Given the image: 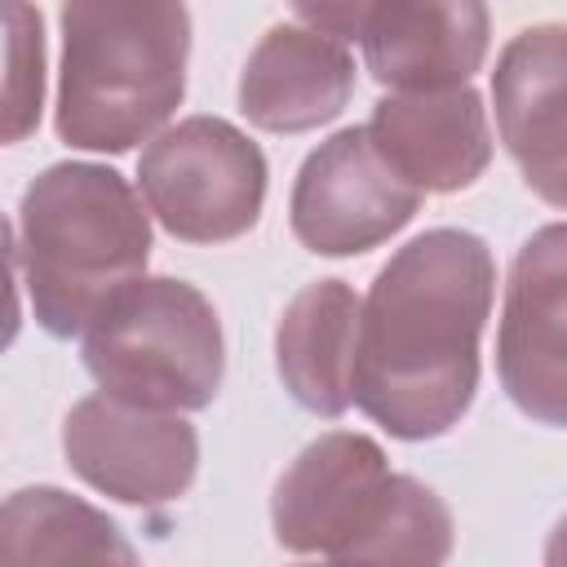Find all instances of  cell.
<instances>
[{"label":"cell","mask_w":567,"mask_h":567,"mask_svg":"<svg viewBox=\"0 0 567 567\" xmlns=\"http://www.w3.org/2000/svg\"><path fill=\"white\" fill-rule=\"evenodd\" d=\"M84 368L115 399L164 412H204L226 377L221 319L195 284L142 275L84 328Z\"/></svg>","instance_id":"277c9868"},{"label":"cell","mask_w":567,"mask_h":567,"mask_svg":"<svg viewBox=\"0 0 567 567\" xmlns=\"http://www.w3.org/2000/svg\"><path fill=\"white\" fill-rule=\"evenodd\" d=\"M377 151L425 195L474 186L492 164V128L478 89H390L368 120Z\"/></svg>","instance_id":"8fae6325"},{"label":"cell","mask_w":567,"mask_h":567,"mask_svg":"<svg viewBox=\"0 0 567 567\" xmlns=\"http://www.w3.org/2000/svg\"><path fill=\"white\" fill-rule=\"evenodd\" d=\"M4 554L18 563H133L120 523L62 487H22L4 501Z\"/></svg>","instance_id":"9a60e30c"},{"label":"cell","mask_w":567,"mask_h":567,"mask_svg":"<svg viewBox=\"0 0 567 567\" xmlns=\"http://www.w3.org/2000/svg\"><path fill=\"white\" fill-rule=\"evenodd\" d=\"M425 190L412 186L372 142L368 124L319 142L292 182L288 226L319 257H359L381 248L421 213Z\"/></svg>","instance_id":"52a82bcc"},{"label":"cell","mask_w":567,"mask_h":567,"mask_svg":"<svg viewBox=\"0 0 567 567\" xmlns=\"http://www.w3.org/2000/svg\"><path fill=\"white\" fill-rule=\"evenodd\" d=\"M496 377L523 416L567 430V221L532 230L514 252L496 328Z\"/></svg>","instance_id":"9c48e42d"},{"label":"cell","mask_w":567,"mask_h":567,"mask_svg":"<svg viewBox=\"0 0 567 567\" xmlns=\"http://www.w3.org/2000/svg\"><path fill=\"white\" fill-rule=\"evenodd\" d=\"M9 18V84H4V142H22L44 106V27L27 0H4Z\"/></svg>","instance_id":"2e32d148"},{"label":"cell","mask_w":567,"mask_h":567,"mask_svg":"<svg viewBox=\"0 0 567 567\" xmlns=\"http://www.w3.org/2000/svg\"><path fill=\"white\" fill-rule=\"evenodd\" d=\"M359 292L346 279L306 284L279 315L275 368L292 403L337 421L354 403V346H359Z\"/></svg>","instance_id":"5bb4252c"},{"label":"cell","mask_w":567,"mask_h":567,"mask_svg":"<svg viewBox=\"0 0 567 567\" xmlns=\"http://www.w3.org/2000/svg\"><path fill=\"white\" fill-rule=\"evenodd\" d=\"M354 93V58L315 27H270L239 71V111L261 133H310L332 124Z\"/></svg>","instance_id":"4fadbf2b"},{"label":"cell","mask_w":567,"mask_h":567,"mask_svg":"<svg viewBox=\"0 0 567 567\" xmlns=\"http://www.w3.org/2000/svg\"><path fill=\"white\" fill-rule=\"evenodd\" d=\"M399 496L385 447L354 430H328L306 443L279 474L270 527L288 554H323L337 563L368 558Z\"/></svg>","instance_id":"8992f818"},{"label":"cell","mask_w":567,"mask_h":567,"mask_svg":"<svg viewBox=\"0 0 567 567\" xmlns=\"http://www.w3.org/2000/svg\"><path fill=\"white\" fill-rule=\"evenodd\" d=\"M496 133L532 195L567 208V22L523 27L492 71Z\"/></svg>","instance_id":"30bf717a"},{"label":"cell","mask_w":567,"mask_h":567,"mask_svg":"<svg viewBox=\"0 0 567 567\" xmlns=\"http://www.w3.org/2000/svg\"><path fill=\"white\" fill-rule=\"evenodd\" d=\"M151 204L111 164L62 159L31 177L13 213V266L49 337H75L151 261Z\"/></svg>","instance_id":"7a4b0ae2"},{"label":"cell","mask_w":567,"mask_h":567,"mask_svg":"<svg viewBox=\"0 0 567 567\" xmlns=\"http://www.w3.org/2000/svg\"><path fill=\"white\" fill-rule=\"evenodd\" d=\"M359 44L385 89L470 84L492 49L487 0H377Z\"/></svg>","instance_id":"7c38bea8"},{"label":"cell","mask_w":567,"mask_h":567,"mask_svg":"<svg viewBox=\"0 0 567 567\" xmlns=\"http://www.w3.org/2000/svg\"><path fill=\"white\" fill-rule=\"evenodd\" d=\"M496 297L483 235L434 226L408 239L359 310L354 403L390 439H443L478 394V341Z\"/></svg>","instance_id":"6da1fadb"},{"label":"cell","mask_w":567,"mask_h":567,"mask_svg":"<svg viewBox=\"0 0 567 567\" xmlns=\"http://www.w3.org/2000/svg\"><path fill=\"white\" fill-rule=\"evenodd\" d=\"M266 155L221 115H186L137 159L142 199L182 244H230L261 221Z\"/></svg>","instance_id":"5b68a950"},{"label":"cell","mask_w":567,"mask_h":567,"mask_svg":"<svg viewBox=\"0 0 567 567\" xmlns=\"http://www.w3.org/2000/svg\"><path fill=\"white\" fill-rule=\"evenodd\" d=\"M372 4L377 0H292V9L301 13L306 27L337 35V40H359Z\"/></svg>","instance_id":"e0dca14e"},{"label":"cell","mask_w":567,"mask_h":567,"mask_svg":"<svg viewBox=\"0 0 567 567\" xmlns=\"http://www.w3.org/2000/svg\"><path fill=\"white\" fill-rule=\"evenodd\" d=\"M62 456L93 492L151 509L190 492L199 474V434L182 412L142 408L102 390L66 412Z\"/></svg>","instance_id":"ba28073f"},{"label":"cell","mask_w":567,"mask_h":567,"mask_svg":"<svg viewBox=\"0 0 567 567\" xmlns=\"http://www.w3.org/2000/svg\"><path fill=\"white\" fill-rule=\"evenodd\" d=\"M186 0H62L58 142L124 155L186 97Z\"/></svg>","instance_id":"3957f363"},{"label":"cell","mask_w":567,"mask_h":567,"mask_svg":"<svg viewBox=\"0 0 567 567\" xmlns=\"http://www.w3.org/2000/svg\"><path fill=\"white\" fill-rule=\"evenodd\" d=\"M545 563H567V518H558V527L549 532V545H545Z\"/></svg>","instance_id":"ac0fdd59"}]
</instances>
